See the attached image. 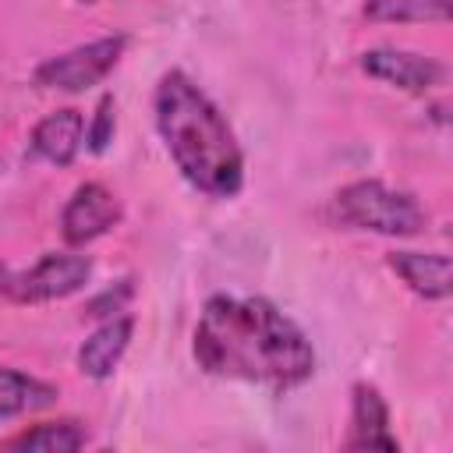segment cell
<instances>
[{"instance_id":"1","label":"cell","mask_w":453,"mask_h":453,"mask_svg":"<svg viewBox=\"0 0 453 453\" xmlns=\"http://www.w3.org/2000/svg\"><path fill=\"white\" fill-rule=\"evenodd\" d=\"M191 354L205 375L273 393L297 389L315 375V347L304 329L258 294H212L198 311Z\"/></svg>"},{"instance_id":"2","label":"cell","mask_w":453,"mask_h":453,"mask_svg":"<svg viewBox=\"0 0 453 453\" xmlns=\"http://www.w3.org/2000/svg\"><path fill=\"white\" fill-rule=\"evenodd\" d=\"M152 120L173 170L205 198H237L244 188V152L205 88L170 67L159 74L152 92Z\"/></svg>"},{"instance_id":"3","label":"cell","mask_w":453,"mask_h":453,"mask_svg":"<svg viewBox=\"0 0 453 453\" xmlns=\"http://www.w3.org/2000/svg\"><path fill=\"white\" fill-rule=\"evenodd\" d=\"M329 223L379 237H414L428 226V212L411 191L365 177L343 184L329 198Z\"/></svg>"},{"instance_id":"4","label":"cell","mask_w":453,"mask_h":453,"mask_svg":"<svg viewBox=\"0 0 453 453\" xmlns=\"http://www.w3.org/2000/svg\"><path fill=\"white\" fill-rule=\"evenodd\" d=\"M131 35L127 32H113V35H99L88 42H78L57 57H46L35 71H32V85L42 92H88L92 85H99L127 53Z\"/></svg>"},{"instance_id":"5","label":"cell","mask_w":453,"mask_h":453,"mask_svg":"<svg viewBox=\"0 0 453 453\" xmlns=\"http://www.w3.org/2000/svg\"><path fill=\"white\" fill-rule=\"evenodd\" d=\"M92 258L78 251H46L39 262H32L21 273H7L0 283L4 297L14 304H50L64 301L88 287L92 280Z\"/></svg>"},{"instance_id":"6","label":"cell","mask_w":453,"mask_h":453,"mask_svg":"<svg viewBox=\"0 0 453 453\" xmlns=\"http://www.w3.org/2000/svg\"><path fill=\"white\" fill-rule=\"evenodd\" d=\"M357 67L396 88V92H407V96H432L435 88L446 85V67L428 57V53H418V50H400V46H372L357 57Z\"/></svg>"},{"instance_id":"7","label":"cell","mask_w":453,"mask_h":453,"mask_svg":"<svg viewBox=\"0 0 453 453\" xmlns=\"http://www.w3.org/2000/svg\"><path fill=\"white\" fill-rule=\"evenodd\" d=\"M120 219H124L120 198L106 184L85 180L71 191V198L60 209V237L67 248H85V244L106 237Z\"/></svg>"},{"instance_id":"8","label":"cell","mask_w":453,"mask_h":453,"mask_svg":"<svg viewBox=\"0 0 453 453\" xmlns=\"http://www.w3.org/2000/svg\"><path fill=\"white\" fill-rule=\"evenodd\" d=\"M389 425H393V418H389L386 396L372 382H354L350 386V425H347L343 449H386V453H396L400 439L393 435Z\"/></svg>"},{"instance_id":"9","label":"cell","mask_w":453,"mask_h":453,"mask_svg":"<svg viewBox=\"0 0 453 453\" xmlns=\"http://www.w3.org/2000/svg\"><path fill=\"white\" fill-rule=\"evenodd\" d=\"M85 149V113L74 106H60L35 120L28 131V152L50 166H71Z\"/></svg>"},{"instance_id":"10","label":"cell","mask_w":453,"mask_h":453,"mask_svg":"<svg viewBox=\"0 0 453 453\" xmlns=\"http://www.w3.org/2000/svg\"><path fill=\"white\" fill-rule=\"evenodd\" d=\"M131 336H134V319L127 311H117L110 319H103L78 347V372L85 379H110L117 372V365L124 361L127 347H131Z\"/></svg>"},{"instance_id":"11","label":"cell","mask_w":453,"mask_h":453,"mask_svg":"<svg viewBox=\"0 0 453 453\" xmlns=\"http://www.w3.org/2000/svg\"><path fill=\"white\" fill-rule=\"evenodd\" d=\"M386 265L411 294H418L425 301H446L449 297V255L396 248L386 255Z\"/></svg>"},{"instance_id":"12","label":"cell","mask_w":453,"mask_h":453,"mask_svg":"<svg viewBox=\"0 0 453 453\" xmlns=\"http://www.w3.org/2000/svg\"><path fill=\"white\" fill-rule=\"evenodd\" d=\"M88 442V428L74 418H60V421H35L21 432H14L11 439H4V449H25V453H74Z\"/></svg>"},{"instance_id":"13","label":"cell","mask_w":453,"mask_h":453,"mask_svg":"<svg viewBox=\"0 0 453 453\" xmlns=\"http://www.w3.org/2000/svg\"><path fill=\"white\" fill-rule=\"evenodd\" d=\"M57 400V386L18 372V368H0V425L32 411H42Z\"/></svg>"},{"instance_id":"14","label":"cell","mask_w":453,"mask_h":453,"mask_svg":"<svg viewBox=\"0 0 453 453\" xmlns=\"http://www.w3.org/2000/svg\"><path fill=\"white\" fill-rule=\"evenodd\" d=\"M361 14L379 25H446L449 21V0H365Z\"/></svg>"},{"instance_id":"15","label":"cell","mask_w":453,"mask_h":453,"mask_svg":"<svg viewBox=\"0 0 453 453\" xmlns=\"http://www.w3.org/2000/svg\"><path fill=\"white\" fill-rule=\"evenodd\" d=\"M113 134H117V99L106 92V96H99L92 117L85 120V149L92 156H103L110 149Z\"/></svg>"},{"instance_id":"16","label":"cell","mask_w":453,"mask_h":453,"mask_svg":"<svg viewBox=\"0 0 453 453\" xmlns=\"http://www.w3.org/2000/svg\"><path fill=\"white\" fill-rule=\"evenodd\" d=\"M131 294H134V280H131V276H120L117 283L103 287L96 297L85 301V315H88V319H110V315L124 311V304L131 301Z\"/></svg>"},{"instance_id":"17","label":"cell","mask_w":453,"mask_h":453,"mask_svg":"<svg viewBox=\"0 0 453 453\" xmlns=\"http://www.w3.org/2000/svg\"><path fill=\"white\" fill-rule=\"evenodd\" d=\"M7 273H11V269H7V265H4V262H0V283H4V280H7Z\"/></svg>"},{"instance_id":"18","label":"cell","mask_w":453,"mask_h":453,"mask_svg":"<svg viewBox=\"0 0 453 453\" xmlns=\"http://www.w3.org/2000/svg\"><path fill=\"white\" fill-rule=\"evenodd\" d=\"M78 4H99V0H78Z\"/></svg>"}]
</instances>
